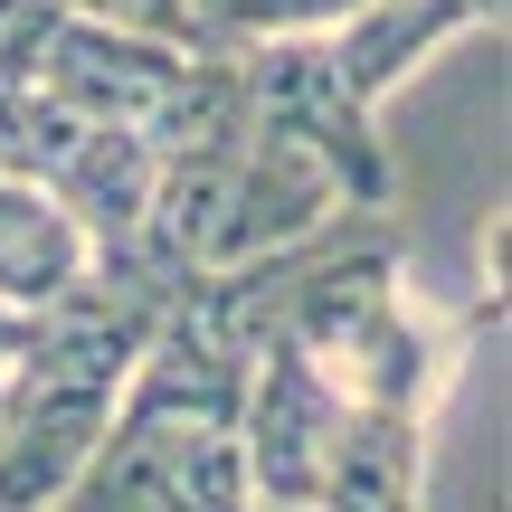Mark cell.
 <instances>
[{"label":"cell","instance_id":"obj_2","mask_svg":"<svg viewBox=\"0 0 512 512\" xmlns=\"http://www.w3.org/2000/svg\"><path fill=\"white\" fill-rule=\"evenodd\" d=\"M238 86H247V124L294 143L304 162H323V181L342 190L351 219H389L399 209V162H389V133L361 95L332 76L323 38H256L238 48Z\"/></svg>","mask_w":512,"mask_h":512},{"label":"cell","instance_id":"obj_4","mask_svg":"<svg viewBox=\"0 0 512 512\" xmlns=\"http://www.w3.org/2000/svg\"><path fill=\"white\" fill-rule=\"evenodd\" d=\"M332 427H342V389L323 380V361L294 351L285 332H266V351L247 370V408H238V456H247L256 512H313Z\"/></svg>","mask_w":512,"mask_h":512},{"label":"cell","instance_id":"obj_1","mask_svg":"<svg viewBox=\"0 0 512 512\" xmlns=\"http://www.w3.org/2000/svg\"><path fill=\"white\" fill-rule=\"evenodd\" d=\"M152 323H162V304L105 266H86V285L67 304L29 313V342L10 361V399H0V512H48L76 484Z\"/></svg>","mask_w":512,"mask_h":512},{"label":"cell","instance_id":"obj_9","mask_svg":"<svg viewBox=\"0 0 512 512\" xmlns=\"http://www.w3.org/2000/svg\"><path fill=\"white\" fill-rule=\"evenodd\" d=\"M67 19H105V29H133V38H162V48H209V19L200 0H57Z\"/></svg>","mask_w":512,"mask_h":512},{"label":"cell","instance_id":"obj_8","mask_svg":"<svg viewBox=\"0 0 512 512\" xmlns=\"http://www.w3.org/2000/svg\"><path fill=\"white\" fill-rule=\"evenodd\" d=\"M351 10H370V0H219V10H209V38H219V48H256V38H323V29H342Z\"/></svg>","mask_w":512,"mask_h":512},{"label":"cell","instance_id":"obj_3","mask_svg":"<svg viewBox=\"0 0 512 512\" xmlns=\"http://www.w3.org/2000/svg\"><path fill=\"white\" fill-rule=\"evenodd\" d=\"M200 67L209 48H162V38H133V29H105V19H57L38 38V67H29V95L67 124H105V133H143L152 152L190 124L200 105Z\"/></svg>","mask_w":512,"mask_h":512},{"label":"cell","instance_id":"obj_10","mask_svg":"<svg viewBox=\"0 0 512 512\" xmlns=\"http://www.w3.org/2000/svg\"><path fill=\"white\" fill-rule=\"evenodd\" d=\"M0 399H10V370H0Z\"/></svg>","mask_w":512,"mask_h":512},{"label":"cell","instance_id":"obj_7","mask_svg":"<svg viewBox=\"0 0 512 512\" xmlns=\"http://www.w3.org/2000/svg\"><path fill=\"white\" fill-rule=\"evenodd\" d=\"M95 247L38 181H0V304L10 313H48L86 285Z\"/></svg>","mask_w":512,"mask_h":512},{"label":"cell","instance_id":"obj_6","mask_svg":"<svg viewBox=\"0 0 512 512\" xmlns=\"http://www.w3.org/2000/svg\"><path fill=\"white\" fill-rule=\"evenodd\" d=\"M465 29H475L465 0H370V10H351L342 29H323V57H332V76L380 114V95L408 86V76H418L446 38H465Z\"/></svg>","mask_w":512,"mask_h":512},{"label":"cell","instance_id":"obj_5","mask_svg":"<svg viewBox=\"0 0 512 512\" xmlns=\"http://www.w3.org/2000/svg\"><path fill=\"white\" fill-rule=\"evenodd\" d=\"M313 512H427V418L342 399V427H332Z\"/></svg>","mask_w":512,"mask_h":512}]
</instances>
